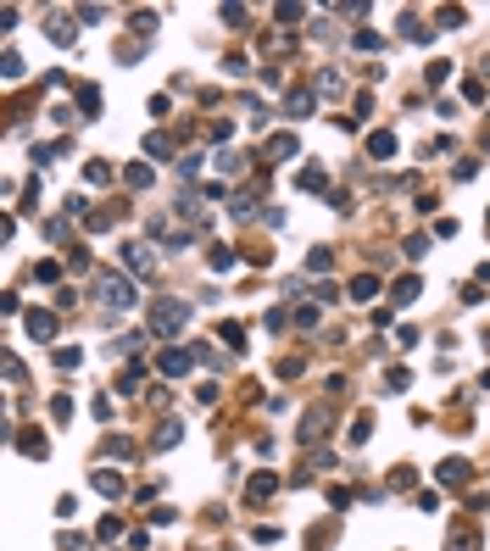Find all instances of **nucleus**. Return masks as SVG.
Wrapping results in <instances>:
<instances>
[{
	"label": "nucleus",
	"instance_id": "1",
	"mask_svg": "<svg viewBox=\"0 0 490 551\" xmlns=\"http://www.w3.org/2000/svg\"><path fill=\"white\" fill-rule=\"evenodd\" d=\"M95 301H100L106 312H128V307L140 301V290H134L128 273H95Z\"/></svg>",
	"mask_w": 490,
	"mask_h": 551
},
{
	"label": "nucleus",
	"instance_id": "2",
	"mask_svg": "<svg viewBox=\"0 0 490 551\" xmlns=\"http://www.w3.org/2000/svg\"><path fill=\"white\" fill-rule=\"evenodd\" d=\"M184 323H190V307H184V301H173V296L151 301V334H178Z\"/></svg>",
	"mask_w": 490,
	"mask_h": 551
},
{
	"label": "nucleus",
	"instance_id": "3",
	"mask_svg": "<svg viewBox=\"0 0 490 551\" xmlns=\"http://www.w3.org/2000/svg\"><path fill=\"white\" fill-rule=\"evenodd\" d=\"M117 256H123V273H128V279H157V267H162L157 251H151V245H134V239H128Z\"/></svg>",
	"mask_w": 490,
	"mask_h": 551
},
{
	"label": "nucleus",
	"instance_id": "4",
	"mask_svg": "<svg viewBox=\"0 0 490 551\" xmlns=\"http://www.w3.org/2000/svg\"><path fill=\"white\" fill-rule=\"evenodd\" d=\"M22 328H28V340H34V345H51V340H56V312L28 307V312H22Z\"/></svg>",
	"mask_w": 490,
	"mask_h": 551
},
{
	"label": "nucleus",
	"instance_id": "5",
	"mask_svg": "<svg viewBox=\"0 0 490 551\" xmlns=\"http://www.w3.org/2000/svg\"><path fill=\"white\" fill-rule=\"evenodd\" d=\"M45 34H51V45L67 51V45H79V17H73V11H51V17H45Z\"/></svg>",
	"mask_w": 490,
	"mask_h": 551
},
{
	"label": "nucleus",
	"instance_id": "6",
	"mask_svg": "<svg viewBox=\"0 0 490 551\" xmlns=\"http://www.w3.org/2000/svg\"><path fill=\"white\" fill-rule=\"evenodd\" d=\"M435 479H440L446 490H468V479H474V463H468V457H446V463L435 468Z\"/></svg>",
	"mask_w": 490,
	"mask_h": 551
},
{
	"label": "nucleus",
	"instance_id": "7",
	"mask_svg": "<svg viewBox=\"0 0 490 551\" xmlns=\"http://www.w3.org/2000/svg\"><path fill=\"white\" fill-rule=\"evenodd\" d=\"M6 434L17 440V451H22V457H34V463H45V457H51V440H45L39 429H6Z\"/></svg>",
	"mask_w": 490,
	"mask_h": 551
},
{
	"label": "nucleus",
	"instance_id": "8",
	"mask_svg": "<svg viewBox=\"0 0 490 551\" xmlns=\"http://www.w3.org/2000/svg\"><path fill=\"white\" fill-rule=\"evenodd\" d=\"M312 112H318V89H290V95H284V117L301 123V117H312Z\"/></svg>",
	"mask_w": 490,
	"mask_h": 551
},
{
	"label": "nucleus",
	"instance_id": "9",
	"mask_svg": "<svg viewBox=\"0 0 490 551\" xmlns=\"http://www.w3.org/2000/svg\"><path fill=\"white\" fill-rule=\"evenodd\" d=\"M145 157L151 161H173L178 157V140H173L167 128H151V134H145Z\"/></svg>",
	"mask_w": 490,
	"mask_h": 551
},
{
	"label": "nucleus",
	"instance_id": "10",
	"mask_svg": "<svg viewBox=\"0 0 490 551\" xmlns=\"http://www.w3.org/2000/svg\"><path fill=\"white\" fill-rule=\"evenodd\" d=\"M301 157V140L290 134V128H279V134H267V161H290Z\"/></svg>",
	"mask_w": 490,
	"mask_h": 551
},
{
	"label": "nucleus",
	"instance_id": "11",
	"mask_svg": "<svg viewBox=\"0 0 490 551\" xmlns=\"http://www.w3.org/2000/svg\"><path fill=\"white\" fill-rule=\"evenodd\" d=\"M190 362H201V357H195V351H173V345L157 357V368H162L167 379H184V373H190Z\"/></svg>",
	"mask_w": 490,
	"mask_h": 551
},
{
	"label": "nucleus",
	"instance_id": "12",
	"mask_svg": "<svg viewBox=\"0 0 490 551\" xmlns=\"http://www.w3.org/2000/svg\"><path fill=\"white\" fill-rule=\"evenodd\" d=\"M89 484H95L100 496H112V501H117V496L128 490V479H123V473H117V468H95V473H89Z\"/></svg>",
	"mask_w": 490,
	"mask_h": 551
},
{
	"label": "nucleus",
	"instance_id": "13",
	"mask_svg": "<svg viewBox=\"0 0 490 551\" xmlns=\"http://www.w3.org/2000/svg\"><path fill=\"white\" fill-rule=\"evenodd\" d=\"M418 290H423V279H418V273H402V279L390 284V307H412Z\"/></svg>",
	"mask_w": 490,
	"mask_h": 551
},
{
	"label": "nucleus",
	"instance_id": "14",
	"mask_svg": "<svg viewBox=\"0 0 490 551\" xmlns=\"http://www.w3.org/2000/svg\"><path fill=\"white\" fill-rule=\"evenodd\" d=\"M379 290H385V284H379V273H357V279H351V290H345V296H351V301H357V307H368V301H373V296H379Z\"/></svg>",
	"mask_w": 490,
	"mask_h": 551
},
{
	"label": "nucleus",
	"instance_id": "15",
	"mask_svg": "<svg viewBox=\"0 0 490 551\" xmlns=\"http://www.w3.org/2000/svg\"><path fill=\"white\" fill-rule=\"evenodd\" d=\"M296 190H301V195H324L329 173H324V167H301V173H296Z\"/></svg>",
	"mask_w": 490,
	"mask_h": 551
},
{
	"label": "nucleus",
	"instance_id": "16",
	"mask_svg": "<svg viewBox=\"0 0 490 551\" xmlns=\"http://www.w3.org/2000/svg\"><path fill=\"white\" fill-rule=\"evenodd\" d=\"M368 157H373V161H390V157H396V134H390V128L368 134Z\"/></svg>",
	"mask_w": 490,
	"mask_h": 551
},
{
	"label": "nucleus",
	"instance_id": "17",
	"mask_svg": "<svg viewBox=\"0 0 490 551\" xmlns=\"http://www.w3.org/2000/svg\"><path fill=\"white\" fill-rule=\"evenodd\" d=\"M151 178H157L151 161H128V167H123V184H128V190H151Z\"/></svg>",
	"mask_w": 490,
	"mask_h": 551
},
{
	"label": "nucleus",
	"instance_id": "18",
	"mask_svg": "<svg viewBox=\"0 0 490 551\" xmlns=\"http://www.w3.org/2000/svg\"><path fill=\"white\" fill-rule=\"evenodd\" d=\"M273 490H279V473H251V484H245V496H251V501H267Z\"/></svg>",
	"mask_w": 490,
	"mask_h": 551
},
{
	"label": "nucleus",
	"instance_id": "19",
	"mask_svg": "<svg viewBox=\"0 0 490 551\" xmlns=\"http://www.w3.org/2000/svg\"><path fill=\"white\" fill-rule=\"evenodd\" d=\"M329 267H334V251H329V245H312V251H307V273L329 279Z\"/></svg>",
	"mask_w": 490,
	"mask_h": 551
},
{
	"label": "nucleus",
	"instance_id": "20",
	"mask_svg": "<svg viewBox=\"0 0 490 551\" xmlns=\"http://www.w3.org/2000/svg\"><path fill=\"white\" fill-rule=\"evenodd\" d=\"M234 262H240V251H229V245H212V251H206V267H212V273H229Z\"/></svg>",
	"mask_w": 490,
	"mask_h": 551
},
{
	"label": "nucleus",
	"instance_id": "21",
	"mask_svg": "<svg viewBox=\"0 0 490 551\" xmlns=\"http://www.w3.org/2000/svg\"><path fill=\"white\" fill-rule=\"evenodd\" d=\"M324 434H329V418H324V412H312V418L301 423V446H318Z\"/></svg>",
	"mask_w": 490,
	"mask_h": 551
},
{
	"label": "nucleus",
	"instance_id": "22",
	"mask_svg": "<svg viewBox=\"0 0 490 551\" xmlns=\"http://www.w3.org/2000/svg\"><path fill=\"white\" fill-rule=\"evenodd\" d=\"M402 34H407L412 45H429V39H435V28H429L423 17H402Z\"/></svg>",
	"mask_w": 490,
	"mask_h": 551
},
{
	"label": "nucleus",
	"instance_id": "23",
	"mask_svg": "<svg viewBox=\"0 0 490 551\" xmlns=\"http://www.w3.org/2000/svg\"><path fill=\"white\" fill-rule=\"evenodd\" d=\"M67 151H73V140H51V145H34V167H45V161L67 157Z\"/></svg>",
	"mask_w": 490,
	"mask_h": 551
},
{
	"label": "nucleus",
	"instance_id": "24",
	"mask_svg": "<svg viewBox=\"0 0 490 551\" xmlns=\"http://www.w3.org/2000/svg\"><path fill=\"white\" fill-rule=\"evenodd\" d=\"M385 390H390V395L412 390V368H402V362H396V368H385Z\"/></svg>",
	"mask_w": 490,
	"mask_h": 551
},
{
	"label": "nucleus",
	"instance_id": "25",
	"mask_svg": "<svg viewBox=\"0 0 490 551\" xmlns=\"http://www.w3.org/2000/svg\"><path fill=\"white\" fill-rule=\"evenodd\" d=\"M112 178H117L112 161H84V184H112Z\"/></svg>",
	"mask_w": 490,
	"mask_h": 551
},
{
	"label": "nucleus",
	"instance_id": "26",
	"mask_svg": "<svg viewBox=\"0 0 490 551\" xmlns=\"http://www.w3.org/2000/svg\"><path fill=\"white\" fill-rule=\"evenodd\" d=\"M140 379H145V368H140V362H128V368L117 373V395H134V390H140Z\"/></svg>",
	"mask_w": 490,
	"mask_h": 551
},
{
	"label": "nucleus",
	"instance_id": "27",
	"mask_svg": "<svg viewBox=\"0 0 490 551\" xmlns=\"http://www.w3.org/2000/svg\"><path fill=\"white\" fill-rule=\"evenodd\" d=\"M79 112L84 117H100V89L95 84H79Z\"/></svg>",
	"mask_w": 490,
	"mask_h": 551
},
{
	"label": "nucleus",
	"instance_id": "28",
	"mask_svg": "<svg viewBox=\"0 0 490 551\" xmlns=\"http://www.w3.org/2000/svg\"><path fill=\"white\" fill-rule=\"evenodd\" d=\"M178 440H184V423H173V418H167L162 429H157V440H151V446H157V451H167V446H178Z\"/></svg>",
	"mask_w": 490,
	"mask_h": 551
},
{
	"label": "nucleus",
	"instance_id": "29",
	"mask_svg": "<svg viewBox=\"0 0 490 551\" xmlns=\"http://www.w3.org/2000/svg\"><path fill=\"white\" fill-rule=\"evenodd\" d=\"M290 323H296L301 334H312V328H318L324 317H318V307H296V312H290Z\"/></svg>",
	"mask_w": 490,
	"mask_h": 551
},
{
	"label": "nucleus",
	"instance_id": "30",
	"mask_svg": "<svg viewBox=\"0 0 490 551\" xmlns=\"http://www.w3.org/2000/svg\"><path fill=\"white\" fill-rule=\"evenodd\" d=\"M106 457H128V463H134V457H140V446H134V440H123V434H112V440H106Z\"/></svg>",
	"mask_w": 490,
	"mask_h": 551
},
{
	"label": "nucleus",
	"instance_id": "31",
	"mask_svg": "<svg viewBox=\"0 0 490 551\" xmlns=\"http://www.w3.org/2000/svg\"><path fill=\"white\" fill-rule=\"evenodd\" d=\"M0 73H6V84H17L28 67H22V56H17V51H6V56H0Z\"/></svg>",
	"mask_w": 490,
	"mask_h": 551
},
{
	"label": "nucleus",
	"instance_id": "32",
	"mask_svg": "<svg viewBox=\"0 0 490 551\" xmlns=\"http://www.w3.org/2000/svg\"><path fill=\"white\" fill-rule=\"evenodd\" d=\"M79 362H84V351H79V345H56V368H62V373H73Z\"/></svg>",
	"mask_w": 490,
	"mask_h": 551
},
{
	"label": "nucleus",
	"instance_id": "33",
	"mask_svg": "<svg viewBox=\"0 0 490 551\" xmlns=\"http://www.w3.org/2000/svg\"><path fill=\"white\" fill-rule=\"evenodd\" d=\"M128 22H134V34H140V39H151V34H157V11H134Z\"/></svg>",
	"mask_w": 490,
	"mask_h": 551
},
{
	"label": "nucleus",
	"instance_id": "34",
	"mask_svg": "<svg viewBox=\"0 0 490 551\" xmlns=\"http://www.w3.org/2000/svg\"><path fill=\"white\" fill-rule=\"evenodd\" d=\"M112 218H117V212H112V206H100V212H89V218H84V229H89V234H100V229H112Z\"/></svg>",
	"mask_w": 490,
	"mask_h": 551
},
{
	"label": "nucleus",
	"instance_id": "35",
	"mask_svg": "<svg viewBox=\"0 0 490 551\" xmlns=\"http://www.w3.org/2000/svg\"><path fill=\"white\" fill-rule=\"evenodd\" d=\"M28 379V368H22V357L17 351H6V385H22Z\"/></svg>",
	"mask_w": 490,
	"mask_h": 551
},
{
	"label": "nucleus",
	"instance_id": "36",
	"mask_svg": "<svg viewBox=\"0 0 490 551\" xmlns=\"http://www.w3.org/2000/svg\"><path fill=\"white\" fill-rule=\"evenodd\" d=\"M218 22L223 28H245V6H218Z\"/></svg>",
	"mask_w": 490,
	"mask_h": 551
},
{
	"label": "nucleus",
	"instance_id": "37",
	"mask_svg": "<svg viewBox=\"0 0 490 551\" xmlns=\"http://www.w3.org/2000/svg\"><path fill=\"white\" fill-rule=\"evenodd\" d=\"M218 334H223V345H229V351H245V328H240V323H223Z\"/></svg>",
	"mask_w": 490,
	"mask_h": 551
},
{
	"label": "nucleus",
	"instance_id": "38",
	"mask_svg": "<svg viewBox=\"0 0 490 551\" xmlns=\"http://www.w3.org/2000/svg\"><path fill=\"white\" fill-rule=\"evenodd\" d=\"M451 551H479V535L474 529H451Z\"/></svg>",
	"mask_w": 490,
	"mask_h": 551
},
{
	"label": "nucleus",
	"instance_id": "39",
	"mask_svg": "<svg viewBox=\"0 0 490 551\" xmlns=\"http://www.w3.org/2000/svg\"><path fill=\"white\" fill-rule=\"evenodd\" d=\"M240 167H245V157H240V151H218V173H229V178H234Z\"/></svg>",
	"mask_w": 490,
	"mask_h": 551
},
{
	"label": "nucleus",
	"instance_id": "40",
	"mask_svg": "<svg viewBox=\"0 0 490 551\" xmlns=\"http://www.w3.org/2000/svg\"><path fill=\"white\" fill-rule=\"evenodd\" d=\"M463 22H468L463 6H440V28H463Z\"/></svg>",
	"mask_w": 490,
	"mask_h": 551
},
{
	"label": "nucleus",
	"instance_id": "41",
	"mask_svg": "<svg viewBox=\"0 0 490 551\" xmlns=\"http://www.w3.org/2000/svg\"><path fill=\"white\" fill-rule=\"evenodd\" d=\"M95 535H100V540H117V535H123V518H117V512H112V518H100V524H95Z\"/></svg>",
	"mask_w": 490,
	"mask_h": 551
},
{
	"label": "nucleus",
	"instance_id": "42",
	"mask_svg": "<svg viewBox=\"0 0 490 551\" xmlns=\"http://www.w3.org/2000/svg\"><path fill=\"white\" fill-rule=\"evenodd\" d=\"M423 79H429V84H446V79H451V62H446V56H440V62H429V67H423Z\"/></svg>",
	"mask_w": 490,
	"mask_h": 551
},
{
	"label": "nucleus",
	"instance_id": "43",
	"mask_svg": "<svg viewBox=\"0 0 490 551\" xmlns=\"http://www.w3.org/2000/svg\"><path fill=\"white\" fill-rule=\"evenodd\" d=\"M329 540H334V524H318V529H312V535H307V546H312V551H324Z\"/></svg>",
	"mask_w": 490,
	"mask_h": 551
},
{
	"label": "nucleus",
	"instance_id": "44",
	"mask_svg": "<svg viewBox=\"0 0 490 551\" xmlns=\"http://www.w3.org/2000/svg\"><path fill=\"white\" fill-rule=\"evenodd\" d=\"M412 484H418L412 468H390V490H412Z\"/></svg>",
	"mask_w": 490,
	"mask_h": 551
},
{
	"label": "nucleus",
	"instance_id": "45",
	"mask_svg": "<svg viewBox=\"0 0 490 551\" xmlns=\"http://www.w3.org/2000/svg\"><path fill=\"white\" fill-rule=\"evenodd\" d=\"M245 262H251V267H267V262H273V245H251Z\"/></svg>",
	"mask_w": 490,
	"mask_h": 551
},
{
	"label": "nucleus",
	"instance_id": "46",
	"mask_svg": "<svg viewBox=\"0 0 490 551\" xmlns=\"http://www.w3.org/2000/svg\"><path fill=\"white\" fill-rule=\"evenodd\" d=\"M51 418L67 423V418H73V395H56V401H51Z\"/></svg>",
	"mask_w": 490,
	"mask_h": 551
},
{
	"label": "nucleus",
	"instance_id": "47",
	"mask_svg": "<svg viewBox=\"0 0 490 551\" xmlns=\"http://www.w3.org/2000/svg\"><path fill=\"white\" fill-rule=\"evenodd\" d=\"M229 212H234V218H256V206H251V195H229Z\"/></svg>",
	"mask_w": 490,
	"mask_h": 551
},
{
	"label": "nucleus",
	"instance_id": "48",
	"mask_svg": "<svg viewBox=\"0 0 490 551\" xmlns=\"http://www.w3.org/2000/svg\"><path fill=\"white\" fill-rule=\"evenodd\" d=\"M312 290H318V301H324V307H329V301H340V284H334V279H318Z\"/></svg>",
	"mask_w": 490,
	"mask_h": 551
},
{
	"label": "nucleus",
	"instance_id": "49",
	"mask_svg": "<svg viewBox=\"0 0 490 551\" xmlns=\"http://www.w3.org/2000/svg\"><path fill=\"white\" fill-rule=\"evenodd\" d=\"M402 251H407L412 262H418V256H423V251H429V239H423V234H407V239H402Z\"/></svg>",
	"mask_w": 490,
	"mask_h": 551
},
{
	"label": "nucleus",
	"instance_id": "50",
	"mask_svg": "<svg viewBox=\"0 0 490 551\" xmlns=\"http://www.w3.org/2000/svg\"><path fill=\"white\" fill-rule=\"evenodd\" d=\"M34 279H39V284H56V279H62V267H56V262H39V267H34Z\"/></svg>",
	"mask_w": 490,
	"mask_h": 551
},
{
	"label": "nucleus",
	"instance_id": "51",
	"mask_svg": "<svg viewBox=\"0 0 490 551\" xmlns=\"http://www.w3.org/2000/svg\"><path fill=\"white\" fill-rule=\"evenodd\" d=\"M368 434H373V418H357V423H351V446H362Z\"/></svg>",
	"mask_w": 490,
	"mask_h": 551
},
{
	"label": "nucleus",
	"instance_id": "52",
	"mask_svg": "<svg viewBox=\"0 0 490 551\" xmlns=\"http://www.w3.org/2000/svg\"><path fill=\"white\" fill-rule=\"evenodd\" d=\"M273 17H279V22H301V17H307V6H279Z\"/></svg>",
	"mask_w": 490,
	"mask_h": 551
},
{
	"label": "nucleus",
	"instance_id": "53",
	"mask_svg": "<svg viewBox=\"0 0 490 551\" xmlns=\"http://www.w3.org/2000/svg\"><path fill=\"white\" fill-rule=\"evenodd\" d=\"M396 345H402V351H407V345H418V328H412V323H402V328H396Z\"/></svg>",
	"mask_w": 490,
	"mask_h": 551
},
{
	"label": "nucleus",
	"instance_id": "54",
	"mask_svg": "<svg viewBox=\"0 0 490 551\" xmlns=\"http://www.w3.org/2000/svg\"><path fill=\"white\" fill-rule=\"evenodd\" d=\"M56 551H89V540H79V535H62V540H56Z\"/></svg>",
	"mask_w": 490,
	"mask_h": 551
},
{
	"label": "nucleus",
	"instance_id": "55",
	"mask_svg": "<svg viewBox=\"0 0 490 551\" xmlns=\"http://www.w3.org/2000/svg\"><path fill=\"white\" fill-rule=\"evenodd\" d=\"M485 229H490V212H485Z\"/></svg>",
	"mask_w": 490,
	"mask_h": 551
}]
</instances>
